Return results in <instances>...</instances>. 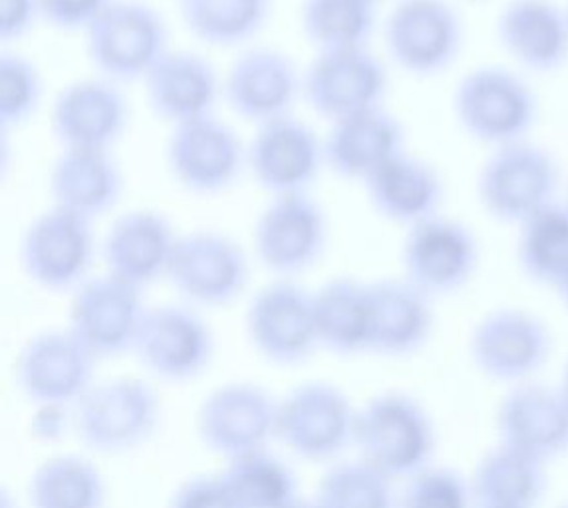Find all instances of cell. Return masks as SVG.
Wrapping results in <instances>:
<instances>
[{"mask_svg": "<svg viewBox=\"0 0 568 508\" xmlns=\"http://www.w3.org/2000/svg\"><path fill=\"white\" fill-rule=\"evenodd\" d=\"M454 113L459 128L491 150L529 140L539 118V98L519 72L479 67L457 82Z\"/></svg>", "mask_w": 568, "mask_h": 508, "instance_id": "6da1fadb", "label": "cell"}, {"mask_svg": "<svg viewBox=\"0 0 568 508\" xmlns=\"http://www.w3.org/2000/svg\"><path fill=\"white\" fill-rule=\"evenodd\" d=\"M559 163L537 143H511L491 150L477 175V201L489 217L519 226L557 203Z\"/></svg>", "mask_w": 568, "mask_h": 508, "instance_id": "7a4b0ae2", "label": "cell"}, {"mask_svg": "<svg viewBox=\"0 0 568 508\" xmlns=\"http://www.w3.org/2000/svg\"><path fill=\"white\" fill-rule=\"evenodd\" d=\"M165 20L143 0H114L85 30V54L115 84L145 80L168 50Z\"/></svg>", "mask_w": 568, "mask_h": 508, "instance_id": "3957f363", "label": "cell"}, {"mask_svg": "<svg viewBox=\"0 0 568 508\" xmlns=\"http://www.w3.org/2000/svg\"><path fill=\"white\" fill-rule=\"evenodd\" d=\"M160 417V396L148 382L114 377L94 384L78 402L74 431L94 451H133L155 434Z\"/></svg>", "mask_w": 568, "mask_h": 508, "instance_id": "277c9868", "label": "cell"}, {"mask_svg": "<svg viewBox=\"0 0 568 508\" xmlns=\"http://www.w3.org/2000/svg\"><path fill=\"white\" fill-rule=\"evenodd\" d=\"M384 40L399 70L434 78L462 54L464 20L447 0H399L384 24Z\"/></svg>", "mask_w": 568, "mask_h": 508, "instance_id": "5b68a950", "label": "cell"}, {"mask_svg": "<svg viewBox=\"0 0 568 508\" xmlns=\"http://www.w3.org/2000/svg\"><path fill=\"white\" fill-rule=\"evenodd\" d=\"M98 256L94 226L67 209L40 213L22 235L20 264L32 283L50 292L77 291Z\"/></svg>", "mask_w": 568, "mask_h": 508, "instance_id": "8992f818", "label": "cell"}, {"mask_svg": "<svg viewBox=\"0 0 568 508\" xmlns=\"http://www.w3.org/2000/svg\"><path fill=\"white\" fill-rule=\"evenodd\" d=\"M248 278V256L233 236L200 228L178 238L168 281L190 306H229L245 292Z\"/></svg>", "mask_w": 568, "mask_h": 508, "instance_id": "52a82bcc", "label": "cell"}, {"mask_svg": "<svg viewBox=\"0 0 568 508\" xmlns=\"http://www.w3.org/2000/svg\"><path fill=\"white\" fill-rule=\"evenodd\" d=\"M328 245V219L311 193L276 195L256 219L253 246L258 263L278 278L313 268Z\"/></svg>", "mask_w": 568, "mask_h": 508, "instance_id": "ba28073f", "label": "cell"}, {"mask_svg": "<svg viewBox=\"0 0 568 508\" xmlns=\"http://www.w3.org/2000/svg\"><path fill=\"white\" fill-rule=\"evenodd\" d=\"M245 322L253 348L275 366H296L321 346L314 294L291 278H276L256 291Z\"/></svg>", "mask_w": 568, "mask_h": 508, "instance_id": "9c48e42d", "label": "cell"}, {"mask_svg": "<svg viewBox=\"0 0 568 508\" xmlns=\"http://www.w3.org/2000/svg\"><path fill=\"white\" fill-rule=\"evenodd\" d=\"M479 241L469 226L434 215L407 226L402 243L404 278L427 296L459 291L479 266Z\"/></svg>", "mask_w": 568, "mask_h": 508, "instance_id": "30bf717a", "label": "cell"}, {"mask_svg": "<svg viewBox=\"0 0 568 508\" xmlns=\"http://www.w3.org/2000/svg\"><path fill=\"white\" fill-rule=\"evenodd\" d=\"M168 167L193 195H219L237 183L246 167V148L237 132L213 115L171 128Z\"/></svg>", "mask_w": 568, "mask_h": 508, "instance_id": "8fae6325", "label": "cell"}, {"mask_svg": "<svg viewBox=\"0 0 568 508\" xmlns=\"http://www.w3.org/2000/svg\"><path fill=\"white\" fill-rule=\"evenodd\" d=\"M388 70L369 48L318 52L303 74V95L328 122L382 108L388 94Z\"/></svg>", "mask_w": 568, "mask_h": 508, "instance_id": "7c38bea8", "label": "cell"}, {"mask_svg": "<svg viewBox=\"0 0 568 508\" xmlns=\"http://www.w3.org/2000/svg\"><path fill=\"white\" fill-rule=\"evenodd\" d=\"M145 312L142 291L105 273L74 291L68 329L95 359L114 358L133 352Z\"/></svg>", "mask_w": 568, "mask_h": 508, "instance_id": "4fadbf2b", "label": "cell"}, {"mask_svg": "<svg viewBox=\"0 0 568 508\" xmlns=\"http://www.w3.org/2000/svg\"><path fill=\"white\" fill-rule=\"evenodd\" d=\"M133 352L153 376L190 382L207 369L215 339L190 304H160L145 312Z\"/></svg>", "mask_w": 568, "mask_h": 508, "instance_id": "5bb4252c", "label": "cell"}, {"mask_svg": "<svg viewBox=\"0 0 568 508\" xmlns=\"http://www.w3.org/2000/svg\"><path fill=\"white\" fill-rule=\"evenodd\" d=\"M324 165V140L293 113L256 125L246 148V167L273 197L308 193Z\"/></svg>", "mask_w": 568, "mask_h": 508, "instance_id": "9a60e30c", "label": "cell"}, {"mask_svg": "<svg viewBox=\"0 0 568 508\" xmlns=\"http://www.w3.org/2000/svg\"><path fill=\"white\" fill-rule=\"evenodd\" d=\"M278 402L251 382H231L209 394L197 412L203 445L225 459L265 449L276 434Z\"/></svg>", "mask_w": 568, "mask_h": 508, "instance_id": "2e32d148", "label": "cell"}, {"mask_svg": "<svg viewBox=\"0 0 568 508\" xmlns=\"http://www.w3.org/2000/svg\"><path fill=\"white\" fill-rule=\"evenodd\" d=\"M94 362L70 329H47L20 349L17 386L37 405H77L94 386Z\"/></svg>", "mask_w": 568, "mask_h": 508, "instance_id": "e0dca14e", "label": "cell"}, {"mask_svg": "<svg viewBox=\"0 0 568 508\" xmlns=\"http://www.w3.org/2000/svg\"><path fill=\"white\" fill-rule=\"evenodd\" d=\"M130 123V102L112 80L85 78L64 85L50 113L62 150L110 151Z\"/></svg>", "mask_w": 568, "mask_h": 508, "instance_id": "ac0fdd59", "label": "cell"}, {"mask_svg": "<svg viewBox=\"0 0 568 508\" xmlns=\"http://www.w3.org/2000/svg\"><path fill=\"white\" fill-rule=\"evenodd\" d=\"M301 94L303 74L276 48H248L231 62L223 80L229 108L256 125L291 115Z\"/></svg>", "mask_w": 568, "mask_h": 508, "instance_id": "d6986e66", "label": "cell"}, {"mask_svg": "<svg viewBox=\"0 0 568 508\" xmlns=\"http://www.w3.org/2000/svg\"><path fill=\"white\" fill-rule=\"evenodd\" d=\"M178 238L170 219L160 211H125L110 225L100 246L108 274L145 291L168 278Z\"/></svg>", "mask_w": 568, "mask_h": 508, "instance_id": "ffe728a7", "label": "cell"}, {"mask_svg": "<svg viewBox=\"0 0 568 508\" xmlns=\"http://www.w3.org/2000/svg\"><path fill=\"white\" fill-rule=\"evenodd\" d=\"M495 34L507 57L532 74H552L568 62V14L555 0H509Z\"/></svg>", "mask_w": 568, "mask_h": 508, "instance_id": "44dd1931", "label": "cell"}, {"mask_svg": "<svg viewBox=\"0 0 568 508\" xmlns=\"http://www.w3.org/2000/svg\"><path fill=\"white\" fill-rule=\"evenodd\" d=\"M145 102L171 128L213 115L223 82L217 68L191 50H170L143 80Z\"/></svg>", "mask_w": 568, "mask_h": 508, "instance_id": "7402d4cb", "label": "cell"}, {"mask_svg": "<svg viewBox=\"0 0 568 508\" xmlns=\"http://www.w3.org/2000/svg\"><path fill=\"white\" fill-rule=\"evenodd\" d=\"M348 431V405L331 386L304 384L278 402L275 437L304 459L328 457L341 449Z\"/></svg>", "mask_w": 568, "mask_h": 508, "instance_id": "603a6c76", "label": "cell"}, {"mask_svg": "<svg viewBox=\"0 0 568 508\" xmlns=\"http://www.w3.org/2000/svg\"><path fill=\"white\" fill-rule=\"evenodd\" d=\"M406 151V132L384 105L331 123L324 138L326 167L362 185L389 160Z\"/></svg>", "mask_w": 568, "mask_h": 508, "instance_id": "cb8c5ba5", "label": "cell"}, {"mask_svg": "<svg viewBox=\"0 0 568 508\" xmlns=\"http://www.w3.org/2000/svg\"><path fill=\"white\" fill-rule=\"evenodd\" d=\"M364 189L379 217L406 228L439 215L446 199V183L439 171L407 151L379 167Z\"/></svg>", "mask_w": 568, "mask_h": 508, "instance_id": "d4e9b609", "label": "cell"}, {"mask_svg": "<svg viewBox=\"0 0 568 508\" xmlns=\"http://www.w3.org/2000/svg\"><path fill=\"white\" fill-rule=\"evenodd\" d=\"M123 173L110 151L62 150L50 170V197L80 217H104L123 195Z\"/></svg>", "mask_w": 568, "mask_h": 508, "instance_id": "484cf974", "label": "cell"}, {"mask_svg": "<svg viewBox=\"0 0 568 508\" xmlns=\"http://www.w3.org/2000/svg\"><path fill=\"white\" fill-rule=\"evenodd\" d=\"M354 429L369 467L382 475L409 471L426 455V421L414 405L398 397L369 405Z\"/></svg>", "mask_w": 568, "mask_h": 508, "instance_id": "4316f807", "label": "cell"}, {"mask_svg": "<svg viewBox=\"0 0 568 508\" xmlns=\"http://www.w3.org/2000/svg\"><path fill=\"white\" fill-rule=\"evenodd\" d=\"M372 291V339L369 348L389 354L409 352L426 339L432 326L429 296L414 284L379 281Z\"/></svg>", "mask_w": 568, "mask_h": 508, "instance_id": "83f0119b", "label": "cell"}, {"mask_svg": "<svg viewBox=\"0 0 568 508\" xmlns=\"http://www.w3.org/2000/svg\"><path fill=\"white\" fill-rule=\"evenodd\" d=\"M318 342L336 352L369 348L372 291L354 278H334L314 292Z\"/></svg>", "mask_w": 568, "mask_h": 508, "instance_id": "f1b7e54d", "label": "cell"}, {"mask_svg": "<svg viewBox=\"0 0 568 508\" xmlns=\"http://www.w3.org/2000/svg\"><path fill=\"white\" fill-rule=\"evenodd\" d=\"M181 22L203 44L241 47L258 37L273 12V0H178Z\"/></svg>", "mask_w": 568, "mask_h": 508, "instance_id": "f546056e", "label": "cell"}, {"mask_svg": "<svg viewBox=\"0 0 568 508\" xmlns=\"http://www.w3.org/2000/svg\"><path fill=\"white\" fill-rule=\"evenodd\" d=\"M29 499L32 508H104V477L84 457L58 455L32 473Z\"/></svg>", "mask_w": 568, "mask_h": 508, "instance_id": "4dcf8cb0", "label": "cell"}, {"mask_svg": "<svg viewBox=\"0 0 568 508\" xmlns=\"http://www.w3.org/2000/svg\"><path fill=\"white\" fill-rule=\"evenodd\" d=\"M301 27L318 52L368 48L376 30V4L368 0H304Z\"/></svg>", "mask_w": 568, "mask_h": 508, "instance_id": "1f68e13d", "label": "cell"}, {"mask_svg": "<svg viewBox=\"0 0 568 508\" xmlns=\"http://www.w3.org/2000/svg\"><path fill=\"white\" fill-rule=\"evenodd\" d=\"M517 261L532 281L557 286L568 271V207L562 201L517 226Z\"/></svg>", "mask_w": 568, "mask_h": 508, "instance_id": "d6a6232c", "label": "cell"}, {"mask_svg": "<svg viewBox=\"0 0 568 508\" xmlns=\"http://www.w3.org/2000/svg\"><path fill=\"white\" fill-rule=\"evenodd\" d=\"M219 477L241 508H283L294 500L293 475L265 449L227 459Z\"/></svg>", "mask_w": 568, "mask_h": 508, "instance_id": "836d02e7", "label": "cell"}, {"mask_svg": "<svg viewBox=\"0 0 568 508\" xmlns=\"http://www.w3.org/2000/svg\"><path fill=\"white\" fill-rule=\"evenodd\" d=\"M44 80L39 67L24 54L7 50L0 54V125L14 130L39 112Z\"/></svg>", "mask_w": 568, "mask_h": 508, "instance_id": "e575fe53", "label": "cell"}, {"mask_svg": "<svg viewBox=\"0 0 568 508\" xmlns=\"http://www.w3.org/2000/svg\"><path fill=\"white\" fill-rule=\"evenodd\" d=\"M374 467H341L324 479L318 508H386L388 492Z\"/></svg>", "mask_w": 568, "mask_h": 508, "instance_id": "d590c367", "label": "cell"}, {"mask_svg": "<svg viewBox=\"0 0 568 508\" xmlns=\"http://www.w3.org/2000/svg\"><path fill=\"white\" fill-rule=\"evenodd\" d=\"M112 2L114 0H40V17L52 29L85 32Z\"/></svg>", "mask_w": 568, "mask_h": 508, "instance_id": "8d00e7d4", "label": "cell"}, {"mask_svg": "<svg viewBox=\"0 0 568 508\" xmlns=\"http://www.w3.org/2000/svg\"><path fill=\"white\" fill-rule=\"evenodd\" d=\"M170 508H241L237 500L229 492L221 477L197 475L181 482L173 492Z\"/></svg>", "mask_w": 568, "mask_h": 508, "instance_id": "74e56055", "label": "cell"}, {"mask_svg": "<svg viewBox=\"0 0 568 508\" xmlns=\"http://www.w3.org/2000/svg\"><path fill=\"white\" fill-rule=\"evenodd\" d=\"M40 17V0H0V40L14 44L29 37Z\"/></svg>", "mask_w": 568, "mask_h": 508, "instance_id": "f35d334b", "label": "cell"}, {"mask_svg": "<svg viewBox=\"0 0 568 508\" xmlns=\"http://www.w3.org/2000/svg\"><path fill=\"white\" fill-rule=\"evenodd\" d=\"M406 508H462V499L446 475H426L409 490Z\"/></svg>", "mask_w": 568, "mask_h": 508, "instance_id": "ab89813d", "label": "cell"}, {"mask_svg": "<svg viewBox=\"0 0 568 508\" xmlns=\"http://www.w3.org/2000/svg\"><path fill=\"white\" fill-rule=\"evenodd\" d=\"M74 427V415L68 414V405H39L32 417V435L39 441H58Z\"/></svg>", "mask_w": 568, "mask_h": 508, "instance_id": "60d3db41", "label": "cell"}, {"mask_svg": "<svg viewBox=\"0 0 568 508\" xmlns=\"http://www.w3.org/2000/svg\"><path fill=\"white\" fill-rule=\"evenodd\" d=\"M557 288H559L560 294L565 296V301L568 302V271L565 273V276L560 278V283L557 284Z\"/></svg>", "mask_w": 568, "mask_h": 508, "instance_id": "b9f144b4", "label": "cell"}, {"mask_svg": "<svg viewBox=\"0 0 568 508\" xmlns=\"http://www.w3.org/2000/svg\"><path fill=\"white\" fill-rule=\"evenodd\" d=\"M283 508H318L316 507V505H303V502H296V500H293V502H291V505H286V507H283Z\"/></svg>", "mask_w": 568, "mask_h": 508, "instance_id": "7bdbcfd3", "label": "cell"}, {"mask_svg": "<svg viewBox=\"0 0 568 508\" xmlns=\"http://www.w3.org/2000/svg\"><path fill=\"white\" fill-rule=\"evenodd\" d=\"M562 203H565V205H567V207H568V187H567V197H565V201H562Z\"/></svg>", "mask_w": 568, "mask_h": 508, "instance_id": "ee69618b", "label": "cell"}, {"mask_svg": "<svg viewBox=\"0 0 568 508\" xmlns=\"http://www.w3.org/2000/svg\"><path fill=\"white\" fill-rule=\"evenodd\" d=\"M368 2H372V4H378L379 0H368Z\"/></svg>", "mask_w": 568, "mask_h": 508, "instance_id": "f6af8a7d", "label": "cell"}, {"mask_svg": "<svg viewBox=\"0 0 568 508\" xmlns=\"http://www.w3.org/2000/svg\"><path fill=\"white\" fill-rule=\"evenodd\" d=\"M565 9H567V14H568V2H567V4H565Z\"/></svg>", "mask_w": 568, "mask_h": 508, "instance_id": "bcb514c9", "label": "cell"}]
</instances>
